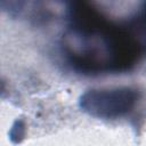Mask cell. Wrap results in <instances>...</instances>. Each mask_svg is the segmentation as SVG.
<instances>
[{
    "label": "cell",
    "instance_id": "obj_1",
    "mask_svg": "<svg viewBox=\"0 0 146 146\" xmlns=\"http://www.w3.org/2000/svg\"><path fill=\"white\" fill-rule=\"evenodd\" d=\"M60 41L67 64L84 75L119 74L132 70L146 55V32L136 15L113 22L87 1L66 8Z\"/></svg>",
    "mask_w": 146,
    "mask_h": 146
},
{
    "label": "cell",
    "instance_id": "obj_2",
    "mask_svg": "<svg viewBox=\"0 0 146 146\" xmlns=\"http://www.w3.org/2000/svg\"><path fill=\"white\" fill-rule=\"evenodd\" d=\"M140 99V91L133 87L89 89L79 98V108L99 120H116L130 114Z\"/></svg>",
    "mask_w": 146,
    "mask_h": 146
},
{
    "label": "cell",
    "instance_id": "obj_3",
    "mask_svg": "<svg viewBox=\"0 0 146 146\" xmlns=\"http://www.w3.org/2000/svg\"><path fill=\"white\" fill-rule=\"evenodd\" d=\"M26 123L23 119H16L9 130V139L13 144H19L25 138Z\"/></svg>",
    "mask_w": 146,
    "mask_h": 146
}]
</instances>
